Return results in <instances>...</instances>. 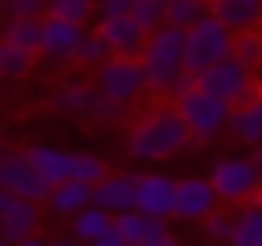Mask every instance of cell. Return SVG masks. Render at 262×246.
<instances>
[{"instance_id":"1","label":"cell","mask_w":262,"mask_h":246,"mask_svg":"<svg viewBox=\"0 0 262 246\" xmlns=\"http://www.w3.org/2000/svg\"><path fill=\"white\" fill-rule=\"evenodd\" d=\"M188 144H192V131H188L184 115H180L176 107H156V111H147L143 119L131 123L123 148H127V156L139 160V164H160V160L184 152Z\"/></svg>"},{"instance_id":"2","label":"cell","mask_w":262,"mask_h":246,"mask_svg":"<svg viewBox=\"0 0 262 246\" xmlns=\"http://www.w3.org/2000/svg\"><path fill=\"white\" fill-rule=\"evenodd\" d=\"M184 45H188V29H184V25L164 20V25H156V29L147 33V45H143L139 61H143L147 86H151L156 94H172V86L188 74V70H184Z\"/></svg>"},{"instance_id":"3","label":"cell","mask_w":262,"mask_h":246,"mask_svg":"<svg viewBox=\"0 0 262 246\" xmlns=\"http://www.w3.org/2000/svg\"><path fill=\"white\" fill-rule=\"evenodd\" d=\"M49 107L61 111V115H78V119H90V123H123L131 115V102H115L111 94L98 90V82H66L49 94Z\"/></svg>"},{"instance_id":"4","label":"cell","mask_w":262,"mask_h":246,"mask_svg":"<svg viewBox=\"0 0 262 246\" xmlns=\"http://www.w3.org/2000/svg\"><path fill=\"white\" fill-rule=\"evenodd\" d=\"M172 107L184 115V123H188V131H192V139H201V144L217 139V135L229 127V115H233V102H225V98L209 94L205 86H192V90L176 94V102H172Z\"/></svg>"},{"instance_id":"5","label":"cell","mask_w":262,"mask_h":246,"mask_svg":"<svg viewBox=\"0 0 262 246\" xmlns=\"http://www.w3.org/2000/svg\"><path fill=\"white\" fill-rule=\"evenodd\" d=\"M229 53H233V29L221 25L213 12H205L196 25H188V45H184V70L188 74H205L209 66H217Z\"/></svg>"},{"instance_id":"6","label":"cell","mask_w":262,"mask_h":246,"mask_svg":"<svg viewBox=\"0 0 262 246\" xmlns=\"http://www.w3.org/2000/svg\"><path fill=\"white\" fill-rule=\"evenodd\" d=\"M217 197L225 205H242V201H254L258 197V184H262V168L250 160V156H221L209 172Z\"/></svg>"},{"instance_id":"7","label":"cell","mask_w":262,"mask_h":246,"mask_svg":"<svg viewBox=\"0 0 262 246\" xmlns=\"http://www.w3.org/2000/svg\"><path fill=\"white\" fill-rule=\"evenodd\" d=\"M94 82H98V90L111 94L115 102H135L143 90H151L143 61H139V57H119V53H111V57L94 70Z\"/></svg>"},{"instance_id":"8","label":"cell","mask_w":262,"mask_h":246,"mask_svg":"<svg viewBox=\"0 0 262 246\" xmlns=\"http://www.w3.org/2000/svg\"><path fill=\"white\" fill-rule=\"evenodd\" d=\"M196 86H205L209 94H217V98H225V102L237 107V102H246L254 94V70L229 53L217 66H209L205 74H196Z\"/></svg>"},{"instance_id":"9","label":"cell","mask_w":262,"mask_h":246,"mask_svg":"<svg viewBox=\"0 0 262 246\" xmlns=\"http://www.w3.org/2000/svg\"><path fill=\"white\" fill-rule=\"evenodd\" d=\"M0 189H12V193H20V197H29V201H49V193H53V184L45 180V172L29 160V152H4V160H0Z\"/></svg>"},{"instance_id":"10","label":"cell","mask_w":262,"mask_h":246,"mask_svg":"<svg viewBox=\"0 0 262 246\" xmlns=\"http://www.w3.org/2000/svg\"><path fill=\"white\" fill-rule=\"evenodd\" d=\"M41 221V201H29L12 189H0V242L16 246L25 234H33Z\"/></svg>"},{"instance_id":"11","label":"cell","mask_w":262,"mask_h":246,"mask_svg":"<svg viewBox=\"0 0 262 246\" xmlns=\"http://www.w3.org/2000/svg\"><path fill=\"white\" fill-rule=\"evenodd\" d=\"M86 33L78 20H66V16H45L41 20V57L49 61H78V49H82Z\"/></svg>"},{"instance_id":"12","label":"cell","mask_w":262,"mask_h":246,"mask_svg":"<svg viewBox=\"0 0 262 246\" xmlns=\"http://www.w3.org/2000/svg\"><path fill=\"white\" fill-rule=\"evenodd\" d=\"M176 197H180V180H172V176H164V172H139L135 209L168 221V217H176Z\"/></svg>"},{"instance_id":"13","label":"cell","mask_w":262,"mask_h":246,"mask_svg":"<svg viewBox=\"0 0 262 246\" xmlns=\"http://www.w3.org/2000/svg\"><path fill=\"white\" fill-rule=\"evenodd\" d=\"M98 33L106 37L111 53H119V57H139L151 29H147L135 12H127V16H102V20H98Z\"/></svg>"},{"instance_id":"14","label":"cell","mask_w":262,"mask_h":246,"mask_svg":"<svg viewBox=\"0 0 262 246\" xmlns=\"http://www.w3.org/2000/svg\"><path fill=\"white\" fill-rule=\"evenodd\" d=\"M217 205H221V197H217L209 176H184L180 180V197H176V217L180 221H205Z\"/></svg>"},{"instance_id":"15","label":"cell","mask_w":262,"mask_h":246,"mask_svg":"<svg viewBox=\"0 0 262 246\" xmlns=\"http://www.w3.org/2000/svg\"><path fill=\"white\" fill-rule=\"evenodd\" d=\"M135 189H139V172H106L94 184V205H102L119 217V213L135 209Z\"/></svg>"},{"instance_id":"16","label":"cell","mask_w":262,"mask_h":246,"mask_svg":"<svg viewBox=\"0 0 262 246\" xmlns=\"http://www.w3.org/2000/svg\"><path fill=\"white\" fill-rule=\"evenodd\" d=\"M25 152H29V160L45 172L49 184H61V180H70V176L78 172V152H66V148H53V144H29Z\"/></svg>"},{"instance_id":"17","label":"cell","mask_w":262,"mask_h":246,"mask_svg":"<svg viewBox=\"0 0 262 246\" xmlns=\"http://www.w3.org/2000/svg\"><path fill=\"white\" fill-rule=\"evenodd\" d=\"M229 135H233L237 144H246V148H258V144H262V90H254L246 102L233 107V115H229Z\"/></svg>"},{"instance_id":"18","label":"cell","mask_w":262,"mask_h":246,"mask_svg":"<svg viewBox=\"0 0 262 246\" xmlns=\"http://www.w3.org/2000/svg\"><path fill=\"white\" fill-rule=\"evenodd\" d=\"M209 12L233 33L262 29V0H209Z\"/></svg>"},{"instance_id":"19","label":"cell","mask_w":262,"mask_h":246,"mask_svg":"<svg viewBox=\"0 0 262 246\" xmlns=\"http://www.w3.org/2000/svg\"><path fill=\"white\" fill-rule=\"evenodd\" d=\"M94 201V184H86V180H78V176H70V180H61V184H53V193H49V213H57V217H74L78 209H86Z\"/></svg>"},{"instance_id":"20","label":"cell","mask_w":262,"mask_h":246,"mask_svg":"<svg viewBox=\"0 0 262 246\" xmlns=\"http://www.w3.org/2000/svg\"><path fill=\"white\" fill-rule=\"evenodd\" d=\"M115 225L127 234V242L131 246H147L156 234H164L168 225H164V217H151V213H143V209H127V213H119L115 217Z\"/></svg>"},{"instance_id":"21","label":"cell","mask_w":262,"mask_h":246,"mask_svg":"<svg viewBox=\"0 0 262 246\" xmlns=\"http://www.w3.org/2000/svg\"><path fill=\"white\" fill-rule=\"evenodd\" d=\"M111 225H115V213H111V209H102V205H94V201L70 217V234H74V238H82V242H94V238H98V234H106Z\"/></svg>"},{"instance_id":"22","label":"cell","mask_w":262,"mask_h":246,"mask_svg":"<svg viewBox=\"0 0 262 246\" xmlns=\"http://www.w3.org/2000/svg\"><path fill=\"white\" fill-rule=\"evenodd\" d=\"M4 41L20 45V49H29V53H41V16H12Z\"/></svg>"},{"instance_id":"23","label":"cell","mask_w":262,"mask_h":246,"mask_svg":"<svg viewBox=\"0 0 262 246\" xmlns=\"http://www.w3.org/2000/svg\"><path fill=\"white\" fill-rule=\"evenodd\" d=\"M233 57L246 61V66L258 74V70H262V29H246V33H237V37H233Z\"/></svg>"},{"instance_id":"24","label":"cell","mask_w":262,"mask_h":246,"mask_svg":"<svg viewBox=\"0 0 262 246\" xmlns=\"http://www.w3.org/2000/svg\"><path fill=\"white\" fill-rule=\"evenodd\" d=\"M201 230H205V238H209V242H233L237 213H229V209H213V213L201 221Z\"/></svg>"},{"instance_id":"25","label":"cell","mask_w":262,"mask_h":246,"mask_svg":"<svg viewBox=\"0 0 262 246\" xmlns=\"http://www.w3.org/2000/svg\"><path fill=\"white\" fill-rule=\"evenodd\" d=\"M29 66H33V53H29V49H20V45H12V41L0 45V70H4V78H25Z\"/></svg>"},{"instance_id":"26","label":"cell","mask_w":262,"mask_h":246,"mask_svg":"<svg viewBox=\"0 0 262 246\" xmlns=\"http://www.w3.org/2000/svg\"><path fill=\"white\" fill-rule=\"evenodd\" d=\"M209 12V0H168V20L172 25H196L201 16Z\"/></svg>"},{"instance_id":"27","label":"cell","mask_w":262,"mask_h":246,"mask_svg":"<svg viewBox=\"0 0 262 246\" xmlns=\"http://www.w3.org/2000/svg\"><path fill=\"white\" fill-rule=\"evenodd\" d=\"M106 57H111L106 37H102V33H86V41H82V49H78V61H82V66H90V70H98Z\"/></svg>"},{"instance_id":"28","label":"cell","mask_w":262,"mask_h":246,"mask_svg":"<svg viewBox=\"0 0 262 246\" xmlns=\"http://www.w3.org/2000/svg\"><path fill=\"white\" fill-rule=\"evenodd\" d=\"M49 16H66V20H86L90 12H94V0H49V8H45Z\"/></svg>"},{"instance_id":"29","label":"cell","mask_w":262,"mask_h":246,"mask_svg":"<svg viewBox=\"0 0 262 246\" xmlns=\"http://www.w3.org/2000/svg\"><path fill=\"white\" fill-rule=\"evenodd\" d=\"M78 180H86V184H98L102 176H106V164H102V156H94V152H78V172H74Z\"/></svg>"},{"instance_id":"30","label":"cell","mask_w":262,"mask_h":246,"mask_svg":"<svg viewBox=\"0 0 262 246\" xmlns=\"http://www.w3.org/2000/svg\"><path fill=\"white\" fill-rule=\"evenodd\" d=\"M135 16H139L147 29H156V25L168 20V0H135Z\"/></svg>"},{"instance_id":"31","label":"cell","mask_w":262,"mask_h":246,"mask_svg":"<svg viewBox=\"0 0 262 246\" xmlns=\"http://www.w3.org/2000/svg\"><path fill=\"white\" fill-rule=\"evenodd\" d=\"M94 12H98V20L102 16H127V12H135V0H94Z\"/></svg>"},{"instance_id":"32","label":"cell","mask_w":262,"mask_h":246,"mask_svg":"<svg viewBox=\"0 0 262 246\" xmlns=\"http://www.w3.org/2000/svg\"><path fill=\"white\" fill-rule=\"evenodd\" d=\"M41 8H49V0H8L12 16H41Z\"/></svg>"},{"instance_id":"33","label":"cell","mask_w":262,"mask_h":246,"mask_svg":"<svg viewBox=\"0 0 262 246\" xmlns=\"http://www.w3.org/2000/svg\"><path fill=\"white\" fill-rule=\"evenodd\" d=\"M86 246H131V242H127V234H123L119 225H111L106 234H98V238H94V242H86Z\"/></svg>"},{"instance_id":"34","label":"cell","mask_w":262,"mask_h":246,"mask_svg":"<svg viewBox=\"0 0 262 246\" xmlns=\"http://www.w3.org/2000/svg\"><path fill=\"white\" fill-rule=\"evenodd\" d=\"M147 246H180V242H176V234H168V230H164V234H156Z\"/></svg>"},{"instance_id":"35","label":"cell","mask_w":262,"mask_h":246,"mask_svg":"<svg viewBox=\"0 0 262 246\" xmlns=\"http://www.w3.org/2000/svg\"><path fill=\"white\" fill-rule=\"evenodd\" d=\"M16 246H49V242H45V238H41V234H37V230H33V234H25V238H20V242H16Z\"/></svg>"},{"instance_id":"36","label":"cell","mask_w":262,"mask_h":246,"mask_svg":"<svg viewBox=\"0 0 262 246\" xmlns=\"http://www.w3.org/2000/svg\"><path fill=\"white\" fill-rule=\"evenodd\" d=\"M49 246H86V242H82V238H74V234H70V238H53V242H49Z\"/></svg>"},{"instance_id":"37","label":"cell","mask_w":262,"mask_h":246,"mask_svg":"<svg viewBox=\"0 0 262 246\" xmlns=\"http://www.w3.org/2000/svg\"><path fill=\"white\" fill-rule=\"evenodd\" d=\"M250 160H254V164L262 168V144H258V148H250Z\"/></svg>"},{"instance_id":"38","label":"cell","mask_w":262,"mask_h":246,"mask_svg":"<svg viewBox=\"0 0 262 246\" xmlns=\"http://www.w3.org/2000/svg\"><path fill=\"white\" fill-rule=\"evenodd\" d=\"M258 201H262V184H258Z\"/></svg>"},{"instance_id":"39","label":"cell","mask_w":262,"mask_h":246,"mask_svg":"<svg viewBox=\"0 0 262 246\" xmlns=\"http://www.w3.org/2000/svg\"><path fill=\"white\" fill-rule=\"evenodd\" d=\"M258 74H262V70H258Z\"/></svg>"}]
</instances>
